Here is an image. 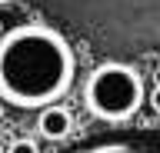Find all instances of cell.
Instances as JSON below:
<instances>
[{"label": "cell", "instance_id": "obj_1", "mask_svg": "<svg viewBox=\"0 0 160 153\" xmlns=\"http://www.w3.org/2000/svg\"><path fill=\"white\" fill-rule=\"evenodd\" d=\"M77 80L70 40L43 23H20L0 37V100L20 110H43L63 100Z\"/></svg>", "mask_w": 160, "mask_h": 153}, {"label": "cell", "instance_id": "obj_2", "mask_svg": "<svg viewBox=\"0 0 160 153\" xmlns=\"http://www.w3.org/2000/svg\"><path fill=\"white\" fill-rule=\"evenodd\" d=\"M143 100H147L143 77L137 67L123 60H103L100 67H93V73L87 77V87H83L87 110L107 123H123L137 117Z\"/></svg>", "mask_w": 160, "mask_h": 153}, {"label": "cell", "instance_id": "obj_3", "mask_svg": "<svg viewBox=\"0 0 160 153\" xmlns=\"http://www.w3.org/2000/svg\"><path fill=\"white\" fill-rule=\"evenodd\" d=\"M37 130H40V136H47V140H63V136H70V130H73V117H70L60 103H50V107H43V110L37 113Z\"/></svg>", "mask_w": 160, "mask_h": 153}, {"label": "cell", "instance_id": "obj_4", "mask_svg": "<svg viewBox=\"0 0 160 153\" xmlns=\"http://www.w3.org/2000/svg\"><path fill=\"white\" fill-rule=\"evenodd\" d=\"M70 153H160V146L133 143V140H100V143H90V146H80V150H70Z\"/></svg>", "mask_w": 160, "mask_h": 153}, {"label": "cell", "instance_id": "obj_5", "mask_svg": "<svg viewBox=\"0 0 160 153\" xmlns=\"http://www.w3.org/2000/svg\"><path fill=\"white\" fill-rule=\"evenodd\" d=\"M7 153H40L37 140H30V136H20V140H13L7 146Z\"/></svg>", "mask_w": 160, "mask_h": 153}, {"label": "cell", "instance_id": "obj_6", "mask_svg": "<svg viewBox=\"0 0 160 153\" xmlns=\"http://www.w3.org/2000/svg\"><path fill=\"white\" fill-rule=\"evenodd\" d=\"M147 103H150V110H153V113H160V83H153V90H150Z\"/></svg>", "mask_w": 160, "mask_h": 153}, {"label": "cell", "instance_id": "obj_7", "mask_svg": "<svg viewBox=\"0 0 160 153\" xmlns=\"http://www.w3.org/2000/svg\"><path fill=\"white\" fill-rule=\"evenodd\" d=\"M3 33H7V27H3V20H0V37H3Z\"/></svg>", "mask_w": 160, "mask_h": 153}, {"label": "cell", "instance_id": "obj_8", "mask_svg": "<svg viewBox=\"0 0 160 153\" xmlns=\"http://www.w3.org/2000/svg\"><path fill=\"white\" fill-rule=\"evenodd\" d=\"M153 83H160V70H157V73H153Z\"/></svg>", "mask_w": 160, "mask_h": 153}, {"label": "cell", "instance_id": "obj_9", "mask_svg": "<svg viewBox=\"0 0 160 153\" xmlns=\"http://www.w3.org/2000/svg\"><path fill=\"white\" fill-rule=\"evenodd\" d=\"M7 3H13V0H0V7H7Z\"/></svg>", "mask_w": 160, "mask_h": 153}, {"label": "cell", "instance_id": "obj_10", "mask_svg": "<svg viewBox=\"0 0 160 153\" xmlns=\"http://www.w3.org/2000/svg\"><path fill=\"white\" fill-rule=\"evenodd\" d=\"M0 153H7V150H3V146H0Z\"/></svg>", "mask_w": 160, "mask_h": 153}]
</instances>
